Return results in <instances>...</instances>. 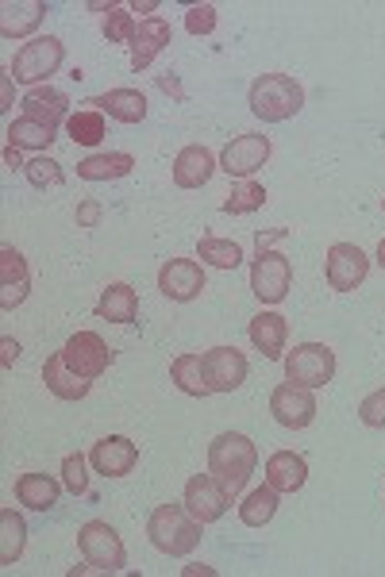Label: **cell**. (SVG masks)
Wrapping results in <instances>:
<instances>
[{
  "label": "cell",
  "mask_w": 385,
  "mask_h": 577,
  "mask_svg": "<svg viewBox=\"0 0 385 577\" xmlns=\"http://www.w3.org/2000/svg\"><path fill=\"white\" fill-rule=\"evenodd\" d=\"M247 336H251V343L259 347L267 359H282L285 354V339H290V320H285L282 313H259L251 320V328H247Z\"/></svg>",
  "instance_id": "603a6c76"
},
{
  "label": "cell",
  "mask_w": 385,
  "mask_h": 577,
  "mask_svg": "<svg viewBox=\"0 0 385 577\" xmlns=\"http://www.w3.org/2000/svg\"><path fill=\"white\" fill-rule=\"evenodd\" d=\"M27 543V523L16 508H4L0 512V566H12V562L24 554Z\"/></svg>",
  "instance_id": "f546056e"
},
{
  "label": "cell",
  "mask_w": 385,
  "mask_h": 577,
  "mask_svg": "<svg viewBox=\"0 0 385 577\" xmlns=\"http://www.w3.org/2000/svg\"><path fill=\"white\" fill-rule=\"evenodd\" d=\"M205 382L208 393H236L247 382V359L236 347H213L205 351Z\"/></svg>",
  "instance_id": "5bb4252c"
},
{
  "label": "cell",
  "mask_w": 385,
  "mask_h": 577,
  "mask_svg": "<svg viewBox=\"0 0 385 577\" xmlns=\"http://www.w3.org/2000/svg\"><path fill=\"white\" fill-rule=\"evenodd\" d=\"M43 16H47L43 0H24V4L9 0V4H0V35L4 39H24V35H32L43 24Z\"/></svg>",
  "instance_id": "cb8c5ba5"
},
{
  "label": "cell",
  "mask_w": 385,
  "mask_h": 577,
  "mask_svg": "<svg viewBox=\"0 0 385 577\" xmlns=\"http://www.w3.org/2000/svg\"><path fill=\"white\" fill-rule=\"evenodd\" d=\"M170 382L178 385L185 397H208L205 354H178V359L170 362Z\"/></svg>",
  "instance_id": "83f0119b"
},
{
  "label": "cell",
  "mask_w": 385,
  "mask_h": 577,
  "mask_svg": "<svg viewBox=\"0 0 385 577\" xmlns=\"http://www.w3.org/2000/svg\"><path fill=\"white\" fill-rule=\"evenodd\" d=\"M155 9H158L155 0H143V4H139V0H135V4H132V12H155Z\"/></svg>",
  "instance_id": "ee69618b"
},
{
  "label": "cell",
  "mask_w": 385,
  "mask_h": 577,
  "mask_svg": "<svg viewBox=\"0 0 385 577\" xmlns=\"http://www.w3.org/2000/svg\"><path fill=\"white\" fill-rule=\"evenodd\" d=\"M0 351H4V354H0V359H4V366H12V362L20 359V351H24V347H20L16 339H0Z\"/></svg>",
  "instance_id": "60d3db41"
},
{
  "label": "cell",
  "mask_w": 385,
  "mask_h": 577,
  "mask_svg": "<svg viewBox=\"0 0 385 577\" xmlns=\"http://www.w3.org/2000/svg\"><path fill=\"white\" fill-rule=\"evenodd\" d=\"M135 170V158L127 150H109V155H89L78 162L81 181H120Z\"/></svg>",
  "instance_id": "4316f807"
},
{
  "label": "cell",
  "mask_w": 385,
  "mask_h": 577,
  "mask_svg": "<svg viewBox=\"0 0 385 577\" xmlns=\"http://www.w3.org/2000/svg\"><path fill=\"white\" fill-rule=\"evenodd\" d=\"M359 420L366 423V428H374V431H382V428H385V385H382V389L370 393V397H362V405H359Z\"/></svg>",
  "instance_id": "f35d334b"
},
{
  "label": "cell",
  "mask_w": 385,
  "mask_h": 577,
  "mask_svg": "<svg viewBox=\"0 0 385 577\" xmlns=\"http://www.w3.org/2000/svg\"><path fill=\"white\" fill-rule=\"evenodd\" d=\"M201 528L205 523L193 520L185 505H158L147 520V535H150V546L170 558H185V554L197 551L201 543Z\"/></svg>",
  "instance_id": "3957f363"
},
{
  "label": "cell",
  "mask_w": 385,
  "mask_h": 577,
  "mask_svg": "<svg viewBox=\"0 0 385 577\" xmlns=\"http://www.w3.org/2000/svg\"><path fill=\"white\" fill-rule=\"evenodd\" d=\"M78 551L86 554V562H93L101 574H120V569L127 566L124 539L104 520H89L86 528L78 531Z\"/></svg>",
  "instance_id": "8992f818"
},
{
  "label": "cell",
  "mask_w": 385,
  "mask_h": 577,
  "mask_svg": "<svg viewBox=\"0 0 385 577\" xmlns=\"http://www.w3.org/2000/svg\"><path fill=\"white\" fill-rule=\"evenodd\" d=\"M97 112H109L112 120H120V124H143L147 120V97L139 93V89H109V93L93 97Z\"/></svg>",
  "instance_id": "44dd1931"
},
{
  "label": "cell",
  "mask_w": 385,
  "mask_h": 577,
  "mask_svg": "<svg viewBox=\"0 0 385 577\" xmlns=\"http://www.w3.org/2000/svg\"><path fill=\"white\" fill-rule=\"evenodd\" d=\"M43 382H47V389L55 393L58 400H86L89 389H93V382H86L81 374H73L70 366H66V354H50L47 362H43Z\"/></svg>",
  "instance_id": "d6986e66"
},
{
  "label": "cell",
  "mask_w": 385,
  "mask_h": 577,
  "mask_svg": "<svg viewBox=\"0 0 385 577\" xmlns=\"http://www.w3.org/2000/svg\"><path fill=\"white\" fill-rule=\"evenodd\" d=\"M12 109V73H4V81H0V112Z\"/></svg>",
  "instance_id": "b9f144b4"
},
{
  "label": "cell",
  "mask_w": 385,
  "mask_h": 577,
  "mask_svg": "<svg viewBox=\"0 0 385 577\" xmlns=\"http://www.w3.org/2000/svg\"><path fill=\"white\" fill-rule=\"evenodd\" d=\"M170 39H173V32H170L166 20H158V16L143 20L139 32H135V39H132V70L135 73L147 70V66L155 63L166 47H170Z\"/></svg>",
  "instance_id": "ac0fdd59"
},
{
  "label": "cell",
  "mask_w": 385,
  "mask_h": 577,
  "mask_svg": "<svg viewBox=\"0 0 385 577\" xmlns=\"http://www.w3.org/2000/svg\"><path fill=\"white\" fill-rule=\"evenodd\" d=\"M278 497H282V493L270 489V485L251 489L244 497V505H239V520H244L247 528H267V523L278 516Z\"/></svg>",
  "instance_id": "4dcf8cb0"
},
{
  "label": "cell",
  "mask_w": 385,
  "mask_h": 577,
  "mask_svg": "<svg viewBox=\"0 0 385 577\" xmlns=\"http://www.w3.org/2000/svg\"><path fill=\"white\" fill-rule=\"evenodd\" d=\"M24 116L43 120V124L58 127V124H66V120L73 116V112H70V97L58 93L55 86L27 89V97H24Z\"/></svg>",
  "instance_id": "ffe728a7"
},
{
  "label": "cell",
  "mask_w": 385,
  "mask_h": 577,
  "mask_svg": "<svg viewBox=\"0 0 385 577\" xmlns=\"http://www.w3.org/2000/svg\"><path fill=\"white\" fill-rule=\"evenodd\" d=\"M89 462H93V469L104 477H127L139 466V446L127 435H104L101 443H93Z\"/></svg>",
  "instance_id": "9a60e30c"
},
{
  "label": "cell",
  "mask_w": 385,
  "mask_h": 577,
  "mask_svg": "<svg viewBox=\"0 0 385 577\" xmlns=\"http://www.w3.org/2000/svg\"><path fill=\"white\" fill-rule=\"evenodd\" d=\"M4 135H9V147H16V150H47L50 143L58 139V127L43 124V120H32V116H20V120H12Z\"/></svg>",
  "instance_id": "f1b7e54d"
},
{
  "label": "cell",
  "mask_w": 385,
  "mask_h": 577,
  "mask_svg": "<svg viewBox=\"0 0 385 577\" xmlns=\"http://www.w3.org/2000/svg\"><path fill=\"white\" fill-rule=\"evenodd\" d=\"M247 104L262 124H285L305 109V89L290 73H262V78L251 81Z\"/></svg>",
  "instance_id": "7a4b0ae2"
},
{
  "label": "cell",
  "mask_w": 385,
  "mask_h": 577,
  "mask_svg": "<svg viewBox=\"0 0 385 577\" xmlns=\"http://www.w3.org/2000/svg\"><path fill=\"white\" fill-rule=\"evenodd\" d=\"M270 139L267 135H239L224 147L220 155V170L228 178H239V181H251V173H259L262 166L270 162Z\"/></svg>",
  "instance_id": "7c38bea8"
},
{
  "label": "cell",
  "mask_w": 385,
  "mask_h": 577,
  "mask_svg": "<svg viewBox=\"0 0 385 577\" xmlns=\"http://www.w3.org/2000/svg\"><path fill=\"white\" fill-rule=\"evenodd\" d=\"M97 219H101V204H97V201L81 204V208H78V224L81 227H97Z\"/></svg>",
  "instance_id": "ab89813d"
},
{
  "label": "cell",
  "mask_w": 385,
  "mask_h": 577,
  "mask_svg": "<svg viewBox=\"0 0 385 577\" xmlns=\"http://www.w3.org/2000/svg\"><path fill=\"white\" fill-rule=\"evenodd\" d=\"M181 505L189 508V516H193V520L216 523V520H224V512H228L231 493L224 489V485L216 482L213 474H193L185 482V493H181Z\"/></svg>",
  "instance_id": "ba28073f"
},
{
  "label": "cell",
  "mask_w": 385,
  "mask_h": 577,
  "mask_svg": "<svg viewBox=\"0 0 385 577\" xmlns=\"http://www.w3.org/2000/svg\"><path fill=\"white\" fill-rule=\"evenodd\" d=\"M63 485L73 497L89 493V474H86V459H81V454H66L63 459Z\"/></svg>",
  "instance_id": "74e56055"
},
{
  "label": "cell",
  "mask_w": 385,
  "mask_h": 577,
  "mask_svg": "<svg viewBox=\"0 0 385 577\" xmlns=\"http://www.w3.org/2000/svg\"><path fill=\"white\" fill-rule=\"evenodd\" d=\"M63 63H66V43L55 39V35H35L32 43H24V47L16 50L9 73H12V81H20V86L39 89L63 70Z\"/></svg>",
  "instance_id": "277c9868"
},
{
  "label": "cell",
  "mask_w": 385,
  "mask_h": 577,
  "mask_svg": "<svg viewBox=\"0 0 385 577\" xmlns=\"http://www.w3.org/2000/svg\"><path fill=\"white\" fill-rule=\"evenodd\" d=\"M254 466H259V446H254V439H247L244 431H224V435H216L213 443H208V474H213L231 497H239V493L247 489Z\"/></svg>",
  "instance_id": "6da1fadb"
},
{
  "label": "cell",
  "mask_w": 385,
  "mask_h": 577,
  "mask_svg": "<svg viewBox=\"0 0 385 577\" xmlns=\"http://www.w3.org/2000/svg\"><path fill=\"white\" fill-rule=\"evenodd\" d=\"M336 377V351L324 343H297L285 354V382L305 385V389H324Z\"/></svg>",
  "instance_id": "5b68a950"
},
{
  "label": "cell",
  "mask_w": 385,
  "mask_h": 577,
  "mask_svg": "<svg viewBox=\"0 0 385 577\" xmlns=\"http://www.w3.org/2000/svg\"><path fill=\"white\" fill-rule=\"evenodd\" d=\"M4 162H9V170H27V162L20 158L16 147H4Z\"/></svg>",
  "instance_id": "7bdbcfd3"
},
{
  "label": "cell",
  "mask_w": 385,
  "mask_h": 577,
  "mask_svg": "<svg viewBox=\"0 0 385 577\" xmlns=\"http://www.w3.org/2000/svg\"><path fill=\"white\" fill-rule=\"evenodd\" d=\"M270 412H274V420L282 423V428L290 431H301L308 428V423L316 420V397L313 389H305V385H278L274 393H270Z\"/></svg>",
  "instance_id": "4fadbf2b"
},
{
  "label": "cell",
  "mask_w": 385,
  "mask_h": 577,
  "mask_svg": "<svg viewBox=\"0 0 385 577\" xmlns=\"http://www.w3.org/2000/svg\"><path fill=\"white\" fill-rule=\"evenodd\" d=\"M377 265H382V270H385V239L377 242Z\"/></svg>",
  "instance_id": "f6af8a7d"
},
{
  "label": "cell",
  "mask_w": 385,
  "mask_h": 577,
  "mask_svg": "<svg viewBox=\"0 0 385 577\" xmlns=\"http://www.w3.org/2000/svg\"><path fill=\"white\" fill-rule=\"evenodd\" d=\"M197 258L205 265H216V270H236L244 262V247L236 239H220V235H201Z\"/></svg>",
  "instance_id": "1f68e13d"
},
{
  "label": "cell",
  "mask_w": 385,
  "mask_h": 577,
  "mask_svg": "<svg viewBox=\"0 0 385 577\" xmlns=\"http://www.w3.org/2000/svg\"><path fill=\"white\" fill-rule=\"evenodd\" d=\"M97 316L109 324H135V316H139V297H135V288L127 285V281L109 285L101 293V301H97Z\"/></svg>",
  "instance_id": "484cf974"
},
{
  "label": "cell",
  "mask_w": 385,
  "mask_h": 577,
  "mask_svg": "<svg viewBox=\"0 0 385 577\" xmlns=\"http://www.w3.org/2000/svg\"><path fill=\"white\" fill-rule=\"evenodd\" d=\"M382 208H385V196H382Z\"/></svg>",
  "instance_id": "bcb514c9"
},
{
  "label": "cell",
  "mask_w": 385,
  "mask_h": 577,
  "mask_svg": "<svg viewBox=\"0 0 385 577\" xmlns=\"http://www.w3.org/2000/svg\"><path fill=\"white\" fill-rule=\"evenodd\" d=\"M366 273H370V258L362 247H354V242H336V247L328 250L324 278H328V285L336 288V293H354V288L366 281Z\"/></svg>",
  "instance_id": "9c48e42d"
},
{
  "label": "cell",
  "mask_w": 385,
  "mask_h": 577,
  "mask_svg": "<svg viewBox=\"0 0 385 577\" xmlns=\"http://www.w3.org/2000/svg\"><path fill=\"white\" fill-rule=\"evenodd\" d=\"M66 135H70L78 147H97V143L109 135V124H104V112L97 109H81L66 120Z\"/></svg>",
  "instance_id": "d6a6232c"
},
{
  "label": "cell",
  "mask_w": 385,
  "mask_h": 577,
  "mask_svg": "<svg viewBox=\"0 0 385 577\" xmlns=\"http://www.w3.org/2000/svg\"><path fill=\"white\" fill-rule=\"evenodd\" d=\"M158 288H162V297L189 305V301H197L205 293V265L193 262V258H170L158 270Z\"/></svg>",
  "instance_id": "30bf717a"
},
{
  "label": "cell",
  "mask_w": 385,
  "mask_h": 577,
  "mask_svg": "<svg viewBox=\"0 0 385 577\" xmlns=\"http://www.w3.org/2000/svg\"><path fill=\"white\" fill-rule=\"evenodd\" d=\"M63 497V485L50 474H20L16 477V500L24 508H35V512H50Z\"/></svg>",
  "instance_id": "d4e9b609"
},
{
  "label": "cell",
  "mask_w": 385,
  "mask_h": 577,
  "mask_svg": "<svg viewBox=\"0 0 385 577\" xmlns=\"http://www.w3.org/2000/svg\"><path fill=\"white\" fill-rule=\"evenodd\" d=\"M262 204H267V189H262L259 181H239L228 193V201H224V212H228V216H251Z\"/></svg>",
  "instance_id": "836d02e7"
},
{
  "label": "cell",
  "mask_w": 385,
  "mask_h": 577,
  "mask_svg": "<svg viewBox=\"0 0 385 577\" xmlns=\"http://www.w3.org/2000/svg\"><path fill=\"white\" fill-rule=\"evenodd\" d=\"M220 170V162L213 158V150L193 143V147H181L173 158V185L178 189H201L208 185V178Z\"/></svg>",
  "instance_id": "e0dca14e"
},
{
  "label": "cell",
  "mask_w": 385,
  "mask_h": 577,
  "mask_svg": "<svg viewBox=\"0 0 385 577\" xmlns=\"http://www.w3.org/2000/svg\"><path fill=\"white\" fill-rule=\"evenodd\" d=\"M24 173H27V181H32L35 189H58L66 181L63 166H58L55 158H32Z\"/></svg>",
  "instance_id": "d590c367"
},
{
  "label": "cell",
  "mask_w": 385,
  "mask_h": 577,
  "mask_svg": "<svg viewBox=\"0 0 385 577\" xmlns=\"http://www.w3.org/2000/svg\"><path fill=\"white\" fill-rule=\"evenodd\" d=\"M27 288H32V278H27V258L20 254L16 247H4L0 250V308L12 313L16 305H24Z\"/></svg>",
  "instance_id": "2e32d148"
},
{
  "label": "cell",
  "mask_w": 385,
  "mask_h": 577,
  "mask_svg": "<svg viewBox=\"0 0 385 577\" xmlns=\"http://www.w3.org/2000/svg\"><path fill=\"white\" fill-rule=\"evenodd\" d=\"M63 354H66V366H70L73 374L86 377V382H97L112 362L109 343H104L97 331H78V336H70L63 347Z\"/></svg>",
  "instance_id": "8fae6325"
},
{
  "label": "cell",
  "mask_w": 385,
  "mask_h": 577,
  "mask_svg": "<svg viewBox=\"0 0 385 577\" xmlns=\"http://www.w3.org/2000/svg\"><path fill=\"white\" fill-rule=\"evenodd\" d=\"M293 285V265L278 250H259V258L251 262V288L262 305H282L290 297Z\"/></svg>",
  "instance_id": "52a82bcc"
},
{
  "label": "cell",
  "mask_w": 385,
  "mask_h": 577,
  "mask_svg": "<svg viewBox=\"0 0 385 577\" xmlns=\"http://www.w3.org/2000/svg\"><path fill=\"white\" fill-rule=\"evenodd\" d=\"M216 4H189L185 12V32L189 35H213L216 32Z\"/></svg>",
  "instance_id": "8d00e7d4"
},
{
  "label": "cell",
  "mask_w": 385,
  "mask_h": 577,
  "mask_svg": "<svg viewBox=\"0 0 385 577\" xmlns=\"http://www.w3.org/2000/svg\"><path fill=\"white\" fill-rule=\"evenodd\" d=\"M101 32H104V39L116 43V47H132V39H135V32H139V24H135L132 9H112L109 16H104Z\"/></svg>",
  "instance_id": "e575fe53"
},
{
  "label": "cell",
  "mask_w": 385,
  "mask_h": 577,
  "mask_svg": "<svg viewBox=\"0 0 385 577\" xmlns=\"http://www.w3.org/2000/svg\"><path fill=\"white\" fill-rule=\"evenodd\" d=\"M308 482V462L297 451H274L267 459V485L278 493H297Z\"/></svg>",
  "instance_id": "7402d4cb"
}]
</instances>
